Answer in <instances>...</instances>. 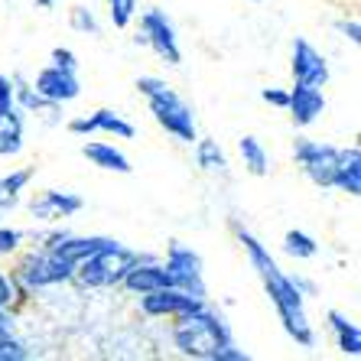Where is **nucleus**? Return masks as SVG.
<instances>
[{
	"mask_svg": "<svg viewBox=\"0 0 361 361\" xmlns=\"http://www.w3.org/2000/svg\"><path fill=\"white\" fill-rule=\"evenodd\" d=\"M238 153H241L244 169H247L251 176H267L270 157H267V150H264V143L257 140V137H241V140H238Z\"/></svg>",
	"mask_w": 361,
	"mask_h": 361,
	"instance_id": "nucleus-21",
	"label": "nucleus"
},
{
	"mask_svg": "<svg viewBox=\"0 0 361 361\" xmlns=\"http://www.w3.org/2000/svg\"><path fill=\"white\" fill-rule=\"evenodd\" d=\"M30 352L23 348V342L10 336V322H0V361H26Z\"/></svg>",
	"mask_w": 361,
	"mask_h": 361,
	"instance_id": "nucleus-25",
	"label": "nucleus"
},
{
	"mask_svg": "<svg viewBox=\"0 0 361 361\" xmlns=\"http://www.w3.org/2000/svg\"><path fill=\"white\" fill-rule=\"evenodd\" d=\"M140 30H143V42H147L166 66H179V62H183L176 26H173V20H169L163 10H147L140 17Z\"/></svg>",
	"mask_w": 361,
	"mask_h": 361,
	"instance_id": "nucleus-7",
	"label": "nucleus"
},
{
	"mask_svg": "<svg viewBox=\"0 0 361 361\" xmlns=\"http://www.w3.org/2000/svg\"><path fill=\"white\" fill-rule=\"evenodd\" d=\"M17 108V98H13V82L7 75H0V114Z\"/></svg>",
	"mask_w": 361,
	"mask_h": 361,
	"instance_id": "nucleus-29",
	"label": "nucleus"
},
{
	"mask_svg": "<svg viewBox=\"0 0 361 361\" xmlns=\"http://www.w3.org/2000/svg\"><path fill=\"white\" fill-rule=\"evenodd\" d=\"M137 92L150 101L153 118H157V124H160L166 134H173L176 140H183V143H195L192 111H189V104H185V101L179 98V94L173 92L163 78H153V75L137 78Z\"/></svg>",
	"mask_w": 361,
	"mask_h": 361,
	"instance_id": "nucleus-3",
	"label": "nucleus"
},
{
	"mask_svg": "<svg viewBox=\"0 0 361 361\" xmlns=\"http://www.w3.org/2000/svg\"><path fill=\"white\" fill-rule=\"evenodd\" d=\"M108 13L118 30H127L130 20L137 17V0H108Z\"/></svg>",
	"mask_w": 361,
	"mask_h": 361,
	"instance_id": "nucleus-26",
	"label": "nucleus"
},
{
	"mask_svg": "<svg viewBox=\"0 0 361 361\" xmlns=\"http://www.w3.org/2000/svg\"><path fill=\"white\" fill-rule=\"evenodd\" d=\"M82 209V199L72 192H59V189H49V192L36 195L33 202H30V215L33 219H68V215H75V212Z\"/></svg>",
	"mask_w": 361,
	"mask_h": 361,
	"instance_id": "nucleus-15",
	"label": "nucleus"
},
{
	"mask_svg": "<svg viewBox=\"0 0 361 361\" xmlns=\"http://www.w3.org/2000/svg\"><path fill=\"white\" fill-rule=\"evenodd\" d=\"M286 108H290V118H293L296 127H310L312 121H316L322 111H326V98H322V92L316 88V85L296 82L293 88H290Z\"/></svg>",
	"mask_w": 361,
	"mask_h": 361,
	"instance_id": "nucleus-12",
	"label": "nucleus"
},
{
	"mask_svg": "<svg viewBox=\"0 0 361 361\" xmlns=\"http://www.w3.org/2000/svg\"><path fill=\"white\" fill-rule=\"evenodd\" d=\"M68 23H72V30H78V33H92L98 36V20H94L92 10H85V7H72L68 10Z\"/></svg>",
	"mask_w": 361,
	"mask_h": 361,
	"instance_id": "nucleus-27",
	"label": "nucleus"
},
{
	"mask_svg": "<svg viewBox=\"0 0 361 361\" xmlns=\"http://www.w3.org/2000/svg\"><path fill=\"white\" fill-rule=\"evenodd\" d=\"M166 274L173 280V286L185 290L189 296L195 300H205V277H202V257L192 251V247H185V244L173 241L169 244V254H166Z\"/></svg>",
	"mask_w": 361,
	"mask_h": 361,
	"instance_id": "nucleus-6",
	"label": "nucleus"
},
{
	"mask_svg": "<svg viewBox=\"0 0 361 361\" xmlns=\"http://www.w3.org/2000/svg\"><path fill=\"white\" fill-rule=\"evenodd\" d=\"M82 157L92 166H98V169H108V173H121V176H127L130 173V160H127L124 153L114 147V143H104V140H88V143H82Z\"/></svg>",
	"mask_w": 361,
	"mask_h": 361,
	"instance_id": "nucleus-16",
	"label": "nucleus"
},
{
	"mask_svg": "<svg viewBox=\"0 0 361 361\" xmlns=\"http://www.w3.org/2000/svg\"><path fill=\"white\" fill-rule=\"evenodd\" d=\"M283 251L290 254V257H296V261H310V257H316L319 254V244H316V238L302 235V231H286L283 238Z\"/></svg>",
	"mask_w": 361,
	"mask_h": 361,
	"instance_id": "nucleus-24",
	"label": "nucleus"
},
{
	"mask_svg": "<svg viewBox=\"0 0 361 361\" xmlns=\"http://www.w3.org/2000/svg\"><path fill=\"white\" fill-rule=\"evenodd\" d=\"M68 130H72V134H98L101 130V134H114V137H121V140H130V137H134V124H127L118 111H111V108L94 111L92 118H75L68 124Z\"/></svg>",
	"mask_w": 361,
	"mask_h": 361,
	"instance_id": "nucleus-13",
	"label": "nucleus"
},
{
	"mask_svg": "<svg viewBox=\"0 0 361 361\" xmlns=\"http://www.w3.org/2000/svg\"><path fill=\"white\" fill-rule=\"evenodd\" d=\"M23 150V118L20 108L0 114V157H17Z\"/></svg>",
	"mask_w": 361,
	"mask_h": 361,
	"instance_id": "nucleus-19",
	"label": "nucleus"
},
{
	"mask_svg": "<svg viewBox=\"0 0 361 361\" xmlns=\"http://www.w3.org/2000/svg\"><path fill=\"white\" fill-rule=\"evenodd\" d=\"M10 300H13V283H10V280L0 274V322H10L7 312H4V306H7Z\"/></svg>",
	"mask_w": 361,
	"mask_h": 361,
	"instance_id": "nucleus-31",
	"label": "nucleus"
},
{
	"mask_svg": "<svg viewBox=\"0 0 361 361\" xmlns=\"http://www.w3.org/2000/svg\"><path fill=\"white\" fill-rule=\"evenodd\" d=\"M75 277V264L66 261L62 254H56L52 247L33 254L23 264V280L26 286H49V283H62V280Z\"/></svg>",
	"mask_w": 361,
	"mask_h": 361,
	"instance_id": "nucleus-8",
	"label": "nucleus"
},
{
	"mask_svg": "<svg viewBox=\"0 0 361 361\" xmlns=\"http://www.w3.org/2000/svg\"><path fill=\"white\" fill-rule=\"evenodd\" d=\"M52 4H56V0H36V7H42V10H49Z\"/></svg>",
	"mask_w": 361,
	"mask_h": 361,
	"instance_id": "nucleus-34",
	"label": "nucleus"
},
{
	"mask_svg": "<svg viewBox=\"0 0 361 361\" xmlns=\"http://www.w3.org/2000/svg\"><path fill=\"white\" fill-rule=\"evenodd\" d=\"M173 342L183 355L189 358H215L221 345L231 342V329L219 312H212L202 302L195 312L176 316V329H173Z\"/></svg>",
	"mask_w": 361,
	"mask_h": 361,
	"instance_id": "nucleus-2",
	"label": "nucleus"
},
{
	"mask_svg": "<svg viewBox=\"0 0 361 361\" xmlns=\"http://www.w3.org/2000/svg\"><path fill=\"white\" fill-rule=\"evenodd\" d=\"M195 160L205 173H228V157L219 147V140H199L195 143Z\"/></svg>",
	"mask_w": 361,
	"mask_h": 361,
	"instance_id": "nucleus-23",
	"label": "nucleus"
},
{
	"mask_svg": "<svg viewBox=\"0 0 361 361\" xmlns=\"http://www.w3.org/2000/svg\"><path fill=\"white\" fill-rule=\"evenodd\" d=\"M338 30H342L345 39H352L355 46L361 42V26H358V20H342V23H338Z\"/></svg>",
	"mask_w": 361,
	"mask_h": 361,
	"instance_id": "nucleus-33",
	"label": "nucleus"
},
{
	"mask_svg": "<svg viewBox=\"0 0 361 361\" xmlns=\"http://www.w3.org/2000/svg\"><path fill=\"white\" fill-rule=\"evenodd\" d=\"M33 88L42 94V98H49V101H75L78 94H82V82H78L75 72H66V68L59 66H49V68H42L39 75H36Z\"/></svg>",
	"mask_w": 361,
	"mask_h": 361,
	"instance_id": "nucleus-10",
	"label": "nucleus"
},
{
	"mask_svg": "<svg viewBox=\"0 0 361 361\" xmlns=\"http://www.w3.org/2000/svg\"><path fill=\"white\" fill-rule=\"evenodd\" d=\"M52 66L66 68V72H78L75 52H72V49H62V46H56V49H52Z\"/></svg>",
	"mask_w": 361,
	"mask_h": 361,
	"instance_id": "nucleus-28",
	"label": "nucleus"
},
{
	"mask_svg": "<svg viewBox=\"0 0 361 361\" xmlns=\"http://www.w3.org/2000/svg\"><path fill=\"white\" fill-rule=\"evenodd\" d=\"M121 283H124L130 293L143 296V293H153V290H163V286H173V280H169L163 264H157L153 257H143V261H137L134 267L127 270Z\"/></svg>",
	"mask_w": 361,
	"mask_h": 361,
	"instance_id": "nucleus-14",
	"label": "nucleus"
},
{
	"mask_svg": "<svg viewBox=\"0 0 361 361\" xmlns=\"http://www.w3.org/2000/svg\"><path fill=\"white\" fill-rule=\"evenodd\" d=\"M205 300H195L179 286H163V290H153V293H143L140 310L147 316H185V312H195Z\"/></svg>",
	"mask_w": 361,
	"mask_h": 361,
	"instance_id": "nucleus-9",
	"label": "nucleus"
},
{
	"mask_svg": "<svg viewBox=\"0 0 361 361\" xmlns=\"http://www.w3.org/2000/svg\"><path fill=\"white\" fill-rule=\"evenodd\" d=\"M23 241V235H20L17 228H0V254H10L17 251V244Z\"/></svg>",
	"mask_w": 361,
	"mask_h": 361,
	"instance_id": "nucleus-30",
	"label": "nucleus"
},
{
	"mask_svg": "<svg viewBox=\"0 0 361 361\" xmlns=\"http://www.w3.org/2000/svg\"><path fill=\"white\" fill-rule=\"evenodd\" d=\"M329 326H332V332H336V338H338V348H342L345 355L358 358L361 355V329L355 326L348 316H342L338 310H329Z\"/></svg>",
	"mask_w": 361,
	"mask_h": 361,
	"instance_id": "nucleus-20",
	"label": "nucleus"
},
{
	"mask_svg": "<svg viewBox=\"0 0 361 361\" xmlns=\"http://www.w3.org/2000/svg\"><path fill=\"white\" fill-rule=\"evenodd\" d=\"M345 195L358 199L361 195V150L358 147H348V150H338V166H336V183Z\"/></svg>",
	"mask_w": 361,
	"mask_h": 361,
	"instance_id": "nucleus-17",
	"label": "nucleus"
},
{
	"mask_svg": "<svg viewBox=\"0 0 361 361\" xmlns=\"http://www.w3.org/2000/svg\"><path fill=\"white\" fill-rule=\"evenodd\" d=\"M33 173H36L33 166H26V169H17V173H10V176L0 179V212H7V209H13V205H17L20 189L33 179Z\"/></svg>",
	"mask_w": 361,
	"mask_h": 361,
	"instance_id": "nucleus-22",
	"label": "nucleus"
},
{
	"mask_svg": "<svg viewBox=\"0 0 361 361\" xmlns=\"http://www.w3.org/2000/svg\"><path fill=\"white\" fill-rule=\"evenodd\" d=\"M137 261H143L140 254L127 251V247H121V244L114 241V244H108V247L94 251L92 257H85L75 267V274L85 286H114L124 280V274L134 267Z\"/></svg>",
	"mask_w": 361,
	"mask_h": 361,
	"instance_id": "nucleus-4",
	"label": "nucleus"
},
{
	"mask_svg": "<svg viewBox=\"0 0 361 361\" xmlns=\"http://www.w3.org/2000/svg\"><path fill=\"white\" fill-rule=\"evenodd\" d=\"M261 98L267 101V104H274V108H286V98H290V92H283V88H264Z\"/></svg>",
	"mask_w": 361,
	"mask_h": 361,
	"instance_id": "nucleus-32",
	"label": "nucleus"
},
{
	"mask_svg": "<svg viewBox=\"0 0 361 361\" xmlns=\"http://www.w3.org/2000/svg\"><path fill=\"white\" fill-rule=\"evenodd\" d=\"M108 244H114L111 238H52L46 247H52L56 254H62L66 261H72L78 267V264L85 261V257H92L94 251H101V247H108Z\"/></svg>",
	"mask_w": 361,
	"mask_h": 361,
	"instance_id": "nucleus-18",
	"label": "nucleus"
},
{
	"mask_svg": "<svg viewBox=\"0 0 361 361\" xmlns=\"http://www.w3.org/2000/svg\"><path fill=\"white\" fill-rule=\"evenodd\" d=\"M293 157L300 160L302 173L312 179L316 185L329 189V185L336 183V166H338V147L332 143H319V140H300L293 143Z\"/></svg>",
	"mask_w": 361,
	"mask_h": 361,
	"instance_id": "nucleus-5",
	"label": "nucleus"
},
{
	"mask_svg": "<svg viewBox=\"0 0 361 361\" xmlns=\"http://www.w3.org/2000/svg\"><path fill=\"white\" fill-rule=\"evenodd\" d=\"M241 244H244V251H247L251 267L257 270V277H261L267 296L274 300V306H277V316H280V322H283L286 336L293 338L296 345H302V348H312L316 336H312L310 316H306V306H302L306 296L296 290L293 277H286L283 270H280V264L270 257V251L254 235H241Z\"/></svg>",
	"mask_w": 361,
	"mask_h": 361,
	"instance_id": "nucleus-1",
	"label": "nucleus"
},
{
	"mask_svg": "<svg viewBox=\"0 0 361 361\" xmlns=\"http://www.w3.org/2000/svg\"><path fill=\"white\" fill-rule=\"evenodd\" d=\"M290 68H293V78L302 82V85H316V88H322V85L329 82L326 59H322L319 52L312 49L306 39H293V62H290Z\"/></svg>",
	"mask_w": 361,
	"mask_h": 361,
	"instance_id": "nucleus-11",
	"label": "nucleus"
}]
</instances>
